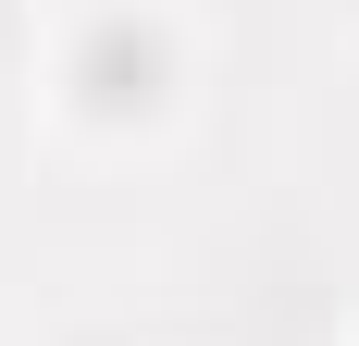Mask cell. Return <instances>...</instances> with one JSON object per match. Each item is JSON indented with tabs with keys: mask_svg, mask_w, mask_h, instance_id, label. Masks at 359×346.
I'll list each match as a JSON object with an SVG mask.
<instances>
[{
	"mask_svg": "<svg viewBox=\"0 0 359 346\" xmlns=\"http://www.w3.org/2000/svg\"><path fill=\"white\" fill-rule=\"evenodd\" d=\"M74 99L87 111H149L161 87H174V37L149 25V13H87V37H74Z\"/></svg>",
	"mask_w": 359,
	"mask_h": 346,
	"instance_id": "obj_1",
	"label": "cell"
}]
</instances>
